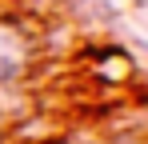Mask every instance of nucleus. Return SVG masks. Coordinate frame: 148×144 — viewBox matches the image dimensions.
I'll use <instances>...</instances> for the list:
<instances>
[{"label":"nucleus","instance_id":"nucleus-1","mask_svg":"<svg viewBox=\"0 0 148 144\" xmlns=\"http://www.w3.org/2000/svg\"><path fill=\"white\" fill-rule=\"evenodd\" d=\"M20 72H24V40L16 28L0 24V84L16 80Z\"/></svg>","mask_w":148,"mask_h":144}]
</instances>
